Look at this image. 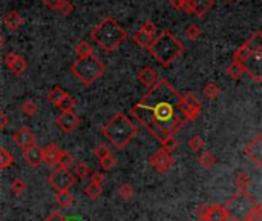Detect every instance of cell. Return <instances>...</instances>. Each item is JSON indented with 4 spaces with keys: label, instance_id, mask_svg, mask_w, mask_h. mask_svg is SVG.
<instances>
[{
    "label": "cell",
    "instance_id": "16",
    "mask_svg": "<svg viewBox=\"0 0 262 221\" xmlns=\"http://www.w3.org/2000/svg\"><path fill=\"white\" fill-rule=\"evenodd\" d=\"M138 80L143 86L150 89L152 86H155L156 83H158L160 77H158V72H156V69H153L152 66H146V68H143L141 71L138 72Z\"/></svg>",
    "mask_w": 262,
    "mask_h": 221
},
{
    "label": "cell",
    "instance_id": "15",
    "mask_svg": "<svg viewBox=\"0 0 262 221\" xmlns=\"http://www.w3.org/2000/svg\"><path fill=\"white\" fill-rule=\"evenodd\" d=\"M23 160L29 168H39L43 161L42 147L37 144H32V146L26 147V149H23Z\"/></svg>",
    "mask_w": 262,
    "mask_h": 221
},
{
    "label": "cell",
    "instance_id": "50",
    "mask_svg": "<svg viewBox=\"0 0 262 221\" xmlns=\"http://www.w3.org/2000/svg\"><path fill=\"white\" fill-rule=\"evenodd\" d=\"M183 3H184V0H170V6H172V9H178V11H181Z\"/></svg>",
    "mask_w": 262,
    "mask_h": 221
},
{
    "label": "cell",
    "instance_id": "37",
    "mask_svg": "<svg viewBox=\"0 0 262 221\" xmlns=\"http://www.w3.org/2000/svg\"><path fill=\"white\" fill-rule=\"evenodd\" d=\"M186 37H189L190 40H198L201 37V29L196 23H190L186 29H184Z\"/></svg>",
    "mask_w": 262,
    "mask_h": 221
},
{
    "label": "cell",
    "instance_id": "1",
    "mask_svg": "<svg viewBox=\"0 0 262 221\" xmlns=\"http://www.w3.org/2000/svg\"><path fill=\"white\" fill-rule=\"evenodd\" d=\"M181 96L167 79H160L141 100L132 106L131 114L150 135L163 143L167 137H175L187 123L178 108Z\"/></svg>",
    "mask_w": 262,
    "mask_h": 221
},
{
    "label": "cell",
    "instance_id": "10",
    "mask_svg": "<svg viewBox=\"0 0 262 221\" xmlns=\"http://www.w3.org/2000/svg\"><path fill=\"white\" fill-rule=\"evenodd\" d=\"M261 62H262V49L253 52L246 62L241 63V65L244 66V71H246L247 76H249L253 82H256V83H261V80H262Z\"/></svg>",
    "mask_w": 262,
    "mask_h": 221
},
{
    "label": "cell",
    "instance_id": "27",
    "mask_svg": "<svg viewBox=\"0 0 262 221\" xmlns=\"http://www.w3.org/2000/svg\"><path fill=\"white\" fill-rule=\"evenodd\" d=\"M14 155L3 149V147H0V171H3V169H9L11 166L14 164Z\"/></svg>",
    "mask_w": 262,
    "mask_h": 221
},
{
    "label": "cell",
    "instance_id": "30",
    "mask_svg": "<svg viewBox=\"0 0 262 221\" xmlns=\"http://www.w3.org/2000/svg\"><path fill=\"white\" fill-rule=\"evenodd\" d=\"M66 94H67V92L63 91L60 86H54V88H52V89L48 92V100H49L52 105H56V106H57V105L60 103V100H62Z\"/></svg>",
    "mask_w": 262,
    "mask_h": 221
},
{
    "label": "cell",
    "instance_id": "5",
    "mask_svg": "<svg viewBox=\"0 0 262 221\" xmlns=\"http://www.w3.org/2000/svg\"><path fill=\"white\" fill-rule=\"evenodd\" d=\"M71 72L74 74V77L80 80L84 86H91L94 82L101 79L106 72V66L104 63L95 57V55H89V57L77 59L71 65Z\"/></svg>",
    "mask_w": 262,
    "mask_h": 221
},
{
    "label": "cell",
    "instance_id": "53",
    "mask_svg": "<svg viewBox=\"0 0 262 221\" xmlns=\"http://www.w3.org/2000/svg\"><path fill=\"white\" fill-rule=\"evenodd\" d=\"M181 11H184L186 14H192V3H190V0H184Z\"/></svg>",
    "mask_w": 262,
    "mask_h": 221
},
{
    "label": "cell",
    "instance_id": "32",
    "mask_svg": "<svg viewBox=\"0 0 262 221\" xmlns=\"http://www.w3.org/2000/svg\"><path fill=\"white\" fill-rule=\"evenodd\" d=\"M204 96H205V99H208V100H216V99L221 96V89H219V86L215 85V83H207V85L204 86Z\"/></svg>",
    "mask_w": 262,
    "mask_h": 221
},
{
    "label": "cell",
    "instance_id": "47",
    "mask_svg": "<svg viewBox=\"0 0 262 221\" xmlns=\"http://www.w3.org/2000/svg\"><path fill=\"white\" fill-rule=\"evenodd\" d=\"M91 181L95 183V184H103V181H104V174H103V172H92Z\"/></svg>",
    "mask_w": 262,
    "mask_h": 221
},
{
    "label": "cell",
    "instance_id": "34",
    "mask_svg": "<svg viewBox=\"0 0 262 221\" xmlns=\"http://www.w3.org/2000/svg\"><path fill=\"white\" fill-rule=\"evenodd\" d=\"M91 169H89V166H87L86 163H83V161H80V163H77L75 166H74V177H78V178H86V177H89L91 175Z\"/></svg>",
    "mask_w": 262,
    "mask_h": 221
},
{
    "label": "cell",
    "instance_id": "36",
    "mask_svg": "<svg viewBox=\"0 0 262 221\" xmlns=\"http://www.w3.org/2000/svg\"><path fill=\"white\" fill-rule=\"evenodd\" d=\"M37 110H39V106H37V103L34 102V100H26V102L22 105V112H23L26 117L36 115V114H37Z\"/></svg>",
    "mask_w": 262,
    "mask_h": 221
},
{
    "label": "cell",
    "instance_id": "29",
    "mask_svg": "<svg viewBox=\"0 0 262 221\" xmlns=\"http://www.w3.org/2000/svg\"><path fill=\"white\" fill-rule=\"evenodd\" d=\"M84 194H86V197H89L91 200H97L103 194L101 184H95V183L89 181L86 184V188H84Z\"/></svg>",
    "mask_w": 262,
    "mask_h": 221
},
{
    "label": "cell",
    "instance_id": "49",
    "mask_svg": "<svg viewBox=\"0 0 262 221\" xmlns=\"http://www.w3.org/2000/svg\"><path fill=\"white\" fill-rule=\"evenodd\" d=\"M15 57H17V54H15V52H9V54H6L5 57H3V63L9 68V65L15 60Z\"/></svg>",
    "mask_w": 262,
    "mask_h": 221
},
{
    "label": "cell",
    "instance_id": "24",
    "mask_svg": "<svg viewBox=\"0 0 262 221\" xmlns=\"http://www.w3.org/2000/svg\"><path fill=\"white\" fill-rule=\"evenodd\" d=\"M56 203H57V205H59L60 208L67 209V208L74 203V195H72L71 192H69V191L59 192V194L56 195Z\"/></svg>",
    "mask_w": 262,
    "mask_h": 221
},
{
    "label": "cell",
    "instance_id": "22",
    "mask_svg": "<svg viewBox=\"0 0 262 221\" xmlns=\"http://www.w3.org/2000/svg\"><path fill=\"white\" fill-rule=\"evenodd\" d=\"M153 39H155L153 35H149V34H146V32L141 31V29H138V31L133 34V42H135L139 48H144V49H147V48L150 46V43L153 42Z\"/></svg>",
    "mask_w": 262,
    "mask_h": 221
},
{
    "label": "cell",
    "instance_id": "20",
    "mask_svg": "<svg viewBox=\"0 0 262 221\" xmlns=\"http://www.w3.org/2000/svg\"><path fill=\"white\" fill-rule=\"evenodd\" d=\"M23 17L17 12V11H9L6 12V15L3 17V23L9 31H17L22 25H23Z\"/></svg>",
    "mask_w": 262,
    "mask_h": 221
},
{
    "label": "cell",
    "instance_id": "43",
    "mask_svg": "<svg viewBox=\"0 0 262 221\" xmlns=\"http://www.w3.org/2000/svg\"><path fill=\"white\" fill-rule=\"evenodd\" d=\"M202 146H204V140L199 135H194V137L189 140V147H190L192 151L198 152V151L202 149Z\"/></svg>",
    "mask_w": 262,
    "mask_h": 221
},
{
    "label": "cell",
    "instance_id": "33",
    "mask_svg": "<svg viewBox=\"0 0 262 221\" xmlns=\"http://www.w3.org/2000/svg\"><path fill=\"white\" fill-rule=\"evenodd\" d=\"M117 192H118V197L123 200V201L132 200V198H133V194H135V192H133V188L131 186L129 183H123V184H121Z\"/></svg>",
    "mask_w": 262,
    "mask_h": 221
},
{
    "label": "cell",
    "instance_id": "8",
    "mask_svg": "<svg viewBox=\"0 0 262 221\" xmlns=\"http://www.w3.org/2000/svg\"><path fill=\"white\" fill-rule=\"evenodd\" d=\"M178 108H180V112L186 121L196 120L198 115L201 114V109H202L201 103L198 102V99L194 94H192V92H187V94L181 96Z\"/></svg>",
    "mask_w": 262,
    "mask_h": 221
},
{
    "label": "cell",
    "instance_id": "51",
    "mask_svg": "<svg viewBox=\"0 0 262 221\" xmlns=\"http://www.w3.org/2000/svg\"><path fill=\"white\" fill-rule=\"evenodd\" d=\"M6 124H8V117L2 112V110H0V132L3 131Z\"/></svg>",
    "mask_w": 262,
    "mask_h": 221
},
{
    "label": "cell",
    "instance_id": "6",
    "mask_svg": "<svg viewBox=\"0 0 262 221\" xmlns=\"http://www.w3.org/2000/svg\"><path fill=\"white\" fill-rule=\"evenodd\" d=\"M258 200L250 195L247 191H238L233 197L227 200L225 205H222L227 218L232 221H244L247 214L258 205Z\"/></svg>",
    "mask_w": 262,
    "mask_h": 221
},
{
    "label": "cell",
    "instance_id": "40",
    "mask_svg": "<svg viewBox=\"0 0 262 221\" xmlns=\"http://www.w3.org/2000/svg\"><path fill=\"white\" fill-rule=\"evenodd\" d=\"M261 218H262V206H261V203H258V205L247 214L244 221H261Z\"/></svg>",
    "mask_w": 262,
    "mask_h": 221
},
{
    "label": "cell",
    "instance_id": "54",
    "mask_svg": "<svg viewBox=\"0 0 262 221\" xmlns=\"http://www.w3.org/2000/svg\"><path fill=\"white\" fill-rule=\"evenodd\" d=\"M5 43H6L5 37H3V34H2V32H0V49H2V48L5 46Z\"/></svg>",
    "mask_w": 262,
    "mask_h": 221
},
{
    "label": "cell",
    "instance_id": "56",
    "mask_svg": "<svg viewBox=\"0 0 262 221\" xmlns=\"http://www.w3.org/2000/svg\"><path fill=\"white\" fill-rule=\"evenodd\" d=\"M225 2H235V0H225Z\"/></svg>",
    "mask_w": 262,
    "mask_h": 221
},
{
    "label": "cell",
    "instance_id": "19",
    "mask_svg": "<svg viewBox=\"0 0 262 221\" xmlns=\"http://www.w3.org/2000/svg\"><path fill=\"white\" fill-rule=\"evenodd\" d=\"M204 220L205 221H229L222 205H208V211Z\"/></svg>",
    "mask_w": 262,
    "mask_h": 221
},
{
    "label": "cell",
    "instance_id": "41",
    "mask_svg": "<svg viewBox=\"0 0 262 221\" xmlns=\"http://www.w3.org/2000/svg\"><path fill=\"white\" fill-rule=\"evenodd\" d=\"M56 11L62 15H69V14H72V11H74V5L69 2V0H62V3L57 6Z\"/></svg>",
    "mask_w": 262,
    "mask_h": 221
},
{
    "label": "cell",
    "instance_id": "9",
    "mask_svg": "<svg viewBox=\"0 0 262 221\" xmlns=\"http://www.w3.org/2000/svg\"><path fill=\"white\" fill-rule=\"evenodd\" d=\"M51 188L54 189L57 194L59 192H65L72 188V184L75 181V177L72 175V172H69L66 169H56L54 172H51L49 178H48Z\"/></svg>",
    "mask_w": 262,
    "mask_h": 221
},
{
    "label": "cell",
    "instance_id": "46",
    "mask_svg": "<svg viewBox=\"0 0 262 221\" xmlns=\"http://www.w3.org/2000/svg\"><path fill=\"white\" fill-rule=\"evenodd\" d=\"M43 221H66V218L59 211H54V212H51Z\"/></svg>",
    "mask_w": 262,
    "mask_h": 221
},
{
    "label": "cell",
    "instance_id": "38",
    "mask_svg": "<svg viewBox=\"0 0 262 221\" xmlns=\"http://www.w3.org/2000/svg\"><path fill=\"white\" fill-rule=\"evenodd\" d=\"M26 191V183L22 178H15L11 184V192L14 195H22Z\"/></svg>",
    "mask_w": 262,
    "mask_h": 221
},
{
    "label": "cell",
    "instance_id": "12",
    "mask_svg": "<svg viewBox=\"0 0 262 221\" xmlns=\"http://www.w3.org/2000/svg\"><path fill=\"white\" fill-rule=\"evenodd\" d=\"M149 163H150L152 168H155L158 172L164 174L173 166V158H172V155L169 152L161 149V151H158L155 155H152L149 158Z\"/></svg>",
    "mask_w": 262,
    "mask_h": 221
},
{
    "label": "cell",
    "instance_id": "25",
    "mask_svg": "<svg viewBox=\"0 0 262 221\" xmlns=\"http://www.w3.org/2000/svg\"><path fill=\"white\" fill-rule=\"evenodd\" d=\"M9 69L15 74V76H22V74L28 69V63H26V60L22 57V55L17 54L15 60L9 65Z\"/></svg>",
    "mask_w": 262,
    "mask_h": 221
},
{
    "label": "cell",
    "instance_id": "14",
    "mask_svg": "<svg viewBox=\"0 0 262 221\" xmlns=\"http://www.w3.org/2000/svg\"><path fill=\"white\" fill-rule=\"evenodd\" d=\"M247 157H250V160H253V163L261 168L262 166V161H261V157H262V134H258L255 137V140H252L247 146L246 149H244Z\"/></svg>",
    "mask_w": 262,
    "mask_h": 221
},
{
    "label": "cell",
    "instance_id": "18",
    "mask_svg": "<svg viewBox=\"0 0 262 221\" xmlns=\"http://www.w3.org/2000/svg\"><path fill=\"white\" fill-rule=\"evenodd\" d=\"M59 154H60V149L57 144H48L42 149V155H43V161L51 166V168H54L56 163H57V158H59Z\"/></svg>",
    "mask_w": 262,
    "mask_h": 221
},
{
    "label": "cell",
    "instance_id": "21",
    "mask_svg": "<svg viewBox=\"0 0 262 221\" xmlns=\"http://www.w3.org/2000/svg\"><path fill=\"white\" fill-rule=\"evenodd\" d=\"M74 160H75V158H74V155H72L71 152L60 151L56 166H57L59 169H66V171H69V168H71V166H74Z\"/></svg>",
    "mask_w": 262,
    "mask_h": 221
},
{
    "label": "cell",
    "instance_id": "2",
    "mask_svg": "<svg viewBox=\"0 0 262 221\" xmlns=\"http://www.w3.org/2000/svg\"><path fill=\"white\" fill-rule=\"evenodd\" d=\"M147 49L152 57L164 68H169L172 63L177 62L186 51L183 42L170 31L160 32Z\"/></svg>",
    "mask_w": 262,
    "mask_h": 221
},
{
    "label": "cell",
    "instance_id": "55",
    "mask_svg": "<svg viewBox=\"0 0 262 221\" xmlns=\"http://www.w3.org/2000/svg\"><path fill=\"white\" fill-rule=\"evenodd\" d=\"M66 221H78V220H74V218H71V220H66Z\"/></svg>",
    "mask_w": 262,
    "mask_h": 221
},
{
    "label": "cell",
    "instance_id": "11",
    "mask_svg": "<svg viewBox=\"0 0 262 221\" xmlns=\"http://www.w3.org/2000/svg\"><path fill=\"white\" fill-rule=\"evenodd\" d=\"M56 123L63 132H74L80 124V118L74 110H62V114L56 118Z\"/></svg>",
    "mask_w": 262,
    "mask_h": 221
},
{
    "label": "cell",
    "instance_id": "13",
    "mask_svg": "<svg viewBox=\"0 0 262 221\" xmlns=\"http://www.w3.org/2000/svg\"><path fill=\"white\" fill-rule=\"evenodd\" d=\"M12 141L20 147V149H26V147L37 144V138L29 127H22L19 131H15L12 135Z\"/></svg>",
    "mask_w": 262,
    "mask_h": 221
},
{
    "label": "cell",
    "instance_id": "42",
    "mask_svg": "<svg viewBox=\"0 0 262 221\" xmlns=\"http://www.w3.org/2000/svg\"><path fill=\"white\" fill-rule=\"evenodd\" d=\"M161 146H163V151H166V152L170 154V152H173L178 147V141H177V138H175V137H167L161 143Z\"/></svg>",
    "mask_w": 262,
    "mask_h": 221
},
{
    "label": "cell",
    "instance_id": "23",
    "mask_svg": "<svg viewBox=\"0 0 262 221\" xmlns=\"http://www.w3.org/2000/svg\"><path fill=\"white\" fill-rule=\"evenodd\" d=\"M252 183V178L249 177L247 172L244 171H239L235 177V184H236V189L238 191H247V188L250 186Z\"/></svg>",
    "mask_w": 262,
    "mask_h": 221
},
{
    "label": "cell",
    "instance_id": "39",
    "mask_svg": "<svg viewBox=\"0 0 262 221\" xmlns=\"http://www.w3.org/2000/svg\"><path fill=\"white\" fill-rule=\"evenodd\" d=\"M115 166H117V158H115L112 154L100 160V168H101L103 171H111V169L115 168Z\"/></svg>",
    "mask_w": 262,
    "mask_h": 221
},
{
    "label": "cell",
    "instance_id": "3",
    "mask_svg": "<svg viewBox=\"0 0 262 221\" xmlns=\"http://www.w3.org/2000/svg\"><path fill=\"white\" fill-rule=\"evenodd\" d=\"M91 37L104 52L111 54L128 39V31L112 17H106L92 29Z\"/></svg>",
    "mask_w": 262,
    "mask_h": 221
},
{
    "label": "cell",
    "instance_id": "17",
    "mask_svg": "<svg viewBox=\"0 0 262 221\" xmlns=\"http://www.w3.org/2000/svg\"><path fill=\"white\" fill-rule=\"evenodd\" d=\"M192 3V14L196 17L205 15L215 5V0H190Z\"/></svg>",
    "mask_w": 262,
    "mask_h": 221
},
{
    "label": "cell",
    "instance_id": "26",
    "mask_svg": "<svg viewBox=\"0 0 262 221\" xmlns=\"http://www.w3.org/2000/svg\"><path fill=\"white\" fill-rule=\"evenodd\" d=\"M227 74H229V77L232 80H239L244 74H246V71H244V66L238 62H232L229 66H227Z\"/></svg>",
    "mask_w": 262,
    "mask_h": 221
},
{
    "label": "cell",
    "instance_id": "28",
    "mask_svg": "<svg viewBox=\"0 0 262 221\" xmlns=\"http://www.w3.org/2000/svg\"><path fill=\"white\" fill-rule=\"evenodd\" d=\"M198 163H199L201 168L210 169V168H213L215 163H216V157H215L213 152H202V154L198 157Z\"/></svg>",
    "mask_w": 262,
    "mask_h": 221
},
{
    "label": "cell",
    "instance_id": "57",
    "mask_svg": "<svg viewBox=\"0 0 262 221\" xmlns=\"http://www.w3.org/2000/svg\"><path fill=\"white\" fill-rule=\"evenodd\" d=\"M196 221H205V220H202V218H199V220H196Z\"/></svg>",
    "mask_w": 262,
    "mask_h": 221
},
{
    "label": "cell",
    "instance_id": "52",
    "mask_svg": "<svg viewBox=\"0 0 262 221\" xmlns=\"http://www.w3.org/2000/svg\"><path fill=\"white\" fill-rule=\"evenodd\" d=\"M207 211H208V205H201L199 208H198V215H199V218H205V215H207Z\"/></svg>",
    "mask_w": 262,
    "mask_h": 221
},
{
    "label": "cell",
    "instance_id": "7",
    "mask_svg": "<svg viewBox=\"0 0 262 221\" xmlns=\"http://www.w3.org/2000/svg\"><path fill=\"white\" fill-rule=\"evenodd\" d=\"M262 49V32L256 31L250 35V39L247 42H244L235 52H233V62L244 63L250 55L256 51Z\"/></svg>",
    "mask_w": 262,
    "mask_h": 221
},
{
    "label": "cell",
    "instance_id": "35",
    "mask_svg": "<svg viewBox=\"0 0 262 221\" xmlns=\"http://www.w3.org/2000/svg\"><path fill=\"white\" fill-rule=\"evenodd\" d=\"M75 105H77L75 99H74L72 96L66 94V96L60 100V103L57 105V108H59L60 110H72V109L75 108Z\"/></svg>",
    "mask_w": 262,
    "mask_h": 221
},
{
    "label": "cell",
    "instance_id": "45",
    "mask_svg": "<svg viewBox=\"0 0 262 221\" xmlns=\"http://www.w3.org/2000/svg\"><path fill=\"white\" fill-rule=\"evenodd\" d=\"M139 29L144 31V32L149 34V35H153V37H155V32H156V26H155V23L150 22V20H146V22L141 25V28H139Z\"/></svg>",
    "mask_w": 262,
    "mask_h": 221
},
{
    "label": "cell",
    "instance_id": "48",
    "mask_svg": "<svg viewBox=\"0 0 262 221\" xmlns=\"http://www.w3.org/2000/svg\"><path fill=\"white\" fill-rule=\"evenodd\" d=\"M43 3L49 9H57V6L62 3V0H43Z\"/></svg>",
    "mask_w": 262,
    "mask_h": 221
},
{
    "label": "cell",
    "instance_id": "4",
    "mask_svg": "<svg viewBox=\"0 0 262 221\" xmlns=\"http://www.w3.org/2000/svg\"><path fill=\"white\" fill-rule=\"evenodd\" d=\"M101 134L106 137L117 149H125V147L136 137L138 129L128 115H125L123 112H117L101 127Z\"/></svg>",
    "mask_w": 262,
    "mask_h": 221
},
{
    "label": "cell",
    "instance_id": "44",
    "mask_svg": "<svg viewBox=\"0 0 262 221\" xmlns=\"http://www.w3.org/2000/svg\"><path fill=\"white\" fill-rule=\"evenodd\" d=\"M108 155H111V149H109L106 144H98V146L95 147V157H97L98 160H101V158H104V157H108Z\"/></svg>",
    "mask_w": 262,
    "mask_h": 221
},
{
    "label": "cell",
    "instance_id": "31",
    "mask_svg": "<svg viewBox=\"0 0 262 221\" xmlns=\"http://www.w3.org/2000/svg\"><path fill=\"white\" fill-rule=\"evenodd\" d=\"M74 51H75V54H77V57L78 59H83V57H89V55H92L94 52H92V46L87 43V42H80V43H77L75 45V48H74Z\"/></svg>",
    "mask_w": 262,
    "mask_h": 221
}]
</instances>
